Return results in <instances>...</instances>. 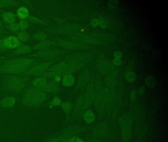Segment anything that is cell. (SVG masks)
Wrapping results in <instances>:
<instances>
[{"instance_id": "obj_1", "label": "cell", "mask_w": 168, "mask_h": 142, "mask_svg": "<svg viewBox=\"0 0 168 142\" xmlns=\"http://www.w3.org/2000/svg\"><path fill=\"white\" fill-rule=\"evenodd\" d=\"M47 96L44 92L38 89H32L26 92L23 99L24 105L33 106L40 105L44 101Z\"/></svg>"}, {"instance_id": "obj_2", "label": "cell", "mask_w": 168, "mask_h": 142, "mask_svg": "<svg viewBox=\"0 0 168 142\" xmlns=\"http://www.w3.org/2000/svg\"><path fill=\"white\" fill-rule=\"evenodd\" d=\"M85 131V128L82 126L78 125H73L65 128V129H64L62 131H61V132H60L56 135L70 138L84 132Z\"/></svg>"}, {"instance_id": "obj_3", "label": "cell", "mask_w": 168, "mask_h": 142, "mask_svg": "<svg viewBox=\"0 0 168 142\" xmlns=\"http://www.w3.org/2000/svg\"><path fill=\"white\" fill-rule=\"evenodd\" d=\"M109 127L105 123H101L96 126L92 132L93 136L96 138H102L107 135Z\"/></svg>"}, {"instance_id": "obj_4", "label": "cell", "mask_w": 168, "mask_h": 142, "mask_svg": "<svg viewBox=\"0 0 168 142\" xmlns=\"http://www.w3.org/2000/svg\"><path fill=\"white\" fill-rule=\"evenodd\" d=\"M133 116L130 114H125L120 117L119 120V123L121 129L125 128L132 127L133 128Z\"/></svg>"}, {"instance_id": "obj_5", "label": "cell", "mask_w": 168, "mask_h": 142, "mask_svg": "<svg viewBox=\"0 0 168 142\" xmlns=\"http://www.w3.org/2000/svg\"><path fill=\"white\" fill-rule=\"evenodd\" d=\"M7 86L11 90L17 91L21 90L23 87L22 82L17 77L12 78L7 82Z\"/></svg>"}, {"instance_id": "obj_6", "label": "cell", "mask_w": 168, "mask_h": 142, "mask_svg": "<svg viewBox=\"0 0 168 142\" xmlns=\"http://www.w3.org/2000/svg\"><path fill=\"white\" fill-rule=\"evenodd\" d=\"M30 65L21 66L7 67L4 66L2 68L1 71L4 72L10 73H19L24 72L28 69Z\"/></svg>"}, {"instance_id": "obj_7", "label": "cell", "mask_w": 168, "mask_h": 142, "mask_svg": "<svg viewBox=\"0 0 168 142\" xmlns=\"http://www.w3.org/2000/svg\"><path fill=\"white\" fill-rule=\"evenodd\" d=\"M32 61L31 60L28 59H17V60L11 61L10 62L7 63L5 65V66H21L30 65L32 63Z\"/></svg>"}, {"instance_id": "obj_8", "label": "cell", "mask_w": 168, "mask_h": 142, "mask_svg": "<svg viewBox=\"0 0 168 142\" xmlns=\"http://www.w3.org/2000/svg\"><path fill=\"white\" fill-rule=\"evenodd\" d=\"M49 65L50 64L48 63H42L37 65L29 71V74L32 75H38L41 74L47 69V68L49 66Z\"/></svg>"}, {"instance_id": "obj_9", "label": "cell", "mask_w": 168, "mask_h": 142, "mask_svg": "<svg viewBox=\"0 0 168 142\" xmlns=\"http://www.w3.org/2000/svg\"><path fill=\"white\" fill-rule=\"evenodd\" d=\"M132 136V128H124L121 129V138L122 142H129Z\"/></svg>"}, {"instance_id": "obj_10", "label": "cell", "mask_w": 168, "mask_h": 142, "mask_svg": "<svg viewBox=\"0 0 168 142\" xmlns=\"http://www.w3.org/2000/svg\"><path fill=\"white\" fill-rule=\"evenodd\" d=\"M19 41L16 38L10 37L6 39L4 41V44L6 47L10 48H15L20 45Z\"/></svg>"}, {"instance_id": "obj_11", "label": "cell", "mask_w": 168, "mask_h": 142, "mask_svg": "<svg viewBox=\"0 0 168 142\" xmlns=\"http://www.w3.org/2000/svg\"><path fill=\"white\" fill-rule=\"evenodd\" d=\"M83 117L85 121L88 124H91L93 123L96 118L94 113L91 110H88L86 111Z\"/></svg>"}, {"instance_id": "obj_12", "label": "cell", "mask_w": 168, "mask_h": 142, "mask_svg": "<svg viewBox=\"0 0 168 142\" xmlns=\"http://www.w3.org/2000/svg\"><path fill=\"white\" fill-rule=\"evenodd\" d=\"M15 99L14 98L11 97H7L1 100L0 102V105L3 107L9 108L13 107L15 103Z\"/></svg>"}, {"instance_id": "obj_13", "label": "cell", "mask_w": 168, "mask_h": 142, "mask_svg": "<svg viewBox=\"0 0 168 142\" xmlns=\"http://www.w3.org/2000/svg\"><path fill=\"white\" fill-rule=\"evenodd\" d=\"M59 89V86L54 83H50L45 85L41 90L48 92H55Z\"/></svg>"}, {"instance_id": "obj_14", "label": "cell", "mask_w": 168, "mask_h": 142, "mask_svg": "<svg viewBox=\"0 0 168 142\" xmlns=\"http://www.w3.org/2000/svg\"><path fill=\"white\" fill-rule=\"evenodd\" d=\"M69 138V137L56 135L50 139L47 140L43 142H68Z\"/></svg>"}, {"instance_id": "obj_15", "label": "cell", "mask_w": 168, "mask_h": 142, "mask_svg": "<svg viewBox=\"0 0 168 142\" xmlns=\"http://www.w3.org/2000/svg\"><path fill=\"white\" fill-rule=\"evenodd\" d=\"M46 83H47L46 80L41 77V78H38L35 80L33 83V85L36 87L40 88V90H41L42 87L46 85Z\"/></svg>"}, {"instance_id": "obj_16", "label": "cell", "mask_w": 168, "mask_h": 142, "mask_svg": "<svg viewBox=\"0 0 168 142\" xmlns=\"http://www.w3.org/2000/svg\"><path fill=\"white\" fill-rule=\"evenodd\" d=\"M3 19L8 23H13L15 21L16 16L11 13H6L3 15Z\"/></svg>"}, {"instance_id": "obj_17", "label": "cell", "mask_w": 168, "mask_h": 142, "mask_svg": "<svg viewBox=\"0 0 168 142\" xmlns=\"http://www.w3.org/2000/svg\"><path fill=\"white\" fill-rule=\"evenodd\" d=\"M74 81L75 80L72 76L70 75L66 76L63 79L64 85L67 86H69L74 84Z\"/></svg>"}, {"instance_id": "obj_18", "label": "cell", "mask_w": 168, "mask_h": 142, "mask_svg": "<svg viewBox=\"0 0 168 142\" xmlns=\"http://www.w3.org/2000/svg\"><path fill=\"white\" fill-rule=\"evenodd\" d=\"M62 107L64 111L65 112V113L68 114L70 113L72 110L73 105L72 103L70 102H65L62 104Z\"/></svg>"}, {"instance_id": "obj_19", "label": "cell", "mask_w": 168, "mask_h": 142, "mask_svg": "<svg viewBox=\"0 0 168 142\" xmlns=\"http://www.w3.org/2000/svg\"><path fill=\"white\" fill-rule=\"evenodd\" d=\"M155 79L152 77H148L147 79H146V84L147 85V86L149 87H154V85L156 84Z\"/></svg>"}, {"instance_id": "obj_20", "label": "cell", "mask_w": 168, "mask_h": 142, "mask_svg": "<svg viewBox=\"0 0 168 142\" xmlns=\"http://www.w3.org/2000/svg\"><path fill=\"white\" fill-rule=\"evenodd\" d=\"M17 13L19 16H20L21 18L27 17L29 15L28 11L24 7H21L19 9Z\"/></svg>"}, {"instance_id": "obj_21", "label": "cell", "mask_w": 168, "mask_h": 142, "mask_svg": "<svg viewBox=\"0 0 168 142\" xmlns=\"http://www.w3.org/2000/svg\"><path fill=\"white\" fill-rule=\"evenodd\" d=\"M30 51V48L28 47H23L19 48L16 51V52L18 54H26Z\"/></svg>"}, {"instance_id": "obj_22", "label": "cell", "mask_w": 168, "mask_h": 142, "mask_svg": "<svg viewBox=\"0 0 168 142\" xmlns=\"http://www.w3.org/2000/svg\"><path fill=\"white\" fill-rule=\"evenodd\" d=\"M50 42L48 41H45L44 42H41V43L38 44L34 47L35 49H41L42 48H45L46 47H48L50 45Z\"/></svg>"}, {"instance_id": "obj_23", "label": "cell", "mask_w": 168, "mask_h": 142, "mask_svg": "<svg viewBox=\"0 0 168 142\" xmlns=\"http://www.w3.org/2000/svg\"><path fill=\"white\" fill-rule=\"evenodd\" d=\"M126 80L130 82L134 81L136 79V76L133 72H129L126 75Z\"/></svg>"}, {"instance_id": "obj_24", "label": "cell", "mask_w": 168, "mask_h": 142, "mask_svg": "<svg viewBox=\"0 0 168 142\" xmlns=\"http://www.w3.org/2000/svg\"><path fill=\"white\" fill-rule=\"evenodd\" d=\"M68 142H85V141H83L81 138H79V137H78L76 135L70 138L68 140Z\"/></svg>"}, {"instance_id": "obj_25", "label": "cell", "mask_w": 168, "mask_h": 142, "mask_svg": "<svg viewBox=\"0 0 168 142\" xmlns=\"http://www.w3.org/2000/svg\"><path fill=\"white\" fill-rule=\"evenodd\" d=\"M34 38L38 40H43V39H45L46 36L45 34H42V33H38V34L35 35Z\"/></svg>"}, {"instance_id": "obj_26", "label": "cell", "mask_w": 168, "mask_h": 142, "mask_svg": "<svg viewBox=\"0 0 168 142\" xmlns=\"http://www.w3.org/2000/svg\"><path fill=\"white\" fill-rule=\"evenodd\" d=\"M28 34L26 33H22L19 35V39L22 41H26L28 39Z\"/></svg>"}, {"instance_id": "obj_27", "label": "cell", "mask_w": 168, "mask_h": 142, "mask_svg": "<svg viewBox=\"0 0 168 142\" xmlns=\"http://www.w3.org/2000/svg\"><path fill=\"white\" fill-rule=\"evenodd\" d=\"M61 100L59 97H56L52 101V104L54 106H59L61 104Z\"/></svg>"}, {"instance_id": "obj_28", "label": "cell", "mask_w": 168, "mask_h": 142, "mask_svg": "<svg viewBox=\"0 0 168 142\" xmlns=\"http://www.w3.org/2000/svg\"><path fill=\"white\" fill-rule=\"evenodd\" d=\"M11 1H0V6H7L11 4Z\"/></svg>"}, {"instance_id": "obj_29", "label": "cell", "mask_w": 168, "mask_h": 142, "mask_svg": "<svg viewBox=\"0 0 168 142\" xmlns=\"http://www.w3.org/2000/svg\"><path fill=\"white\" fill-rule=\"evenodd\" d=\"M136 93H135V91H133L132 92L131 94V100L132 102H134L136 100Z\"/></svg>"}, {"instance_id": "obj_30", "label": "cell", "mask_w": 168, "mask_h": 142, "mask_svg": "<svg viewBox=\"0 0 168 142\" xmlns=\"http://www.w3.org/2000/svg\"><path fill=\"white\" fill-rule=\"evenodd\" d=\"M11 29L13 30V31L14 32L17 31L19 29V26L16 23H13V24L11 25Z\"/></svg>"}, {"instance_id": "obj_31", "label": "cell", "mask_w": 168, "mask_h": 142, "mask_svg": "<svg viewBox=\"0 0 168 142\" xmlns=\"http://www.w3.org/2000/svg\"><path fill=\"white\" fill-rule=\"evenodd\" d=\"M114 55L116 59H119L122 57V54L119 51H116L115 52Z\"/></svg>"}, {"instance_id": "obj_32", "label": "cell", "mask_w": 168, "mask_h": 142, "mask_svg": "<svg viewBox=\"0 0 168 142\" xmlns=\"http://www.w3.org/2000/svg\"><path fill=\"white\" fill-rule=\"evenodd\" d=\"M85 142H103L100 140L98 139H92L88 140L87 141H85Z\"/></svg>"}, {"instance_id": "obj_33", "label": "cell", "mask_w": 168, "mask_h": 142, "mask_svg": "<svg viewBox=\"0 0 168 142\" xmlns=\"http://www.w3.org/2000/svg\"><path fill=\"white\" fill-rule=\"evenodd\" d=\"M113 63L115 65H119L121 63V61L119 59H116V58L115 60H113Z\"/></svg>"}, {"instance_id": "obj_34", "label": "cell", "mask_w": 168, "mask_h": 142, "mask_svg": "<svg viewBox=\"0 0 168 142\" xmlns=\"http://www.w3.org/2000/svg\"><path fill=\"white\" fill-rule=\"evenodd\" d=\"M20 26L21 29H24L26 28L27 27V25L26 23L25 22H21L20 23Z\"/></svg>"}, {"instance_id": "obj_35", "label": "cell", "mask_w": 168, "mask_h": 142, "mask_svg": "<svg viewBox=\"0 0 168 142\" xmlns=\"http://www.w3.org/2000/svg\"><path fill=\"white\" fill-rule=\"evenodd\" d=\"M98 24V21L97 19H94L91 22V25L93 26H96Z\"/></svg>"}, {"instance_id": "obj_36", "label": "cell", "mask_w": 168, "mask_h": 142, "mask_svg": "<svg viewBox=\"0 0 168 142\" xmlns=\"http://www.w3.org/2000/svg\"><path fill=\"white\" fill-rule=\"evenodd\" d=\"M107 22L105 21H102L100 23L101 27L102 28H105L107 26Z\"/></svg>"}, {"instance_id": "obj_37", "label": "cell", "mask_w": 168, "mask_h": 142, "mask_svg": "<svg viewBox=\"0 0 168 142\" xmlns=\"http://www.w3.org/2000/svg\"><path fill=\"white\" fill-rule=\"evenodd\" d=\"M144 87H141L140 88V89L138 90V93L140 95L143 94L144 93Z\"/></svg>"}, {"instance_id": "obj_38", "label": "cell", "mask_w": 168, "mask_h": 142, "mask_svg": "<svg viewBox=\"0 0 168 142\" xmlns=\"http://www.w3.org/2000/svg\"><path fill=\"white\" fill-rule=\"evenodd\" d=\"M56 80L57 81H59V80H60V77L59 76H56Z\"/></svg>"}, {"instance_id": "obj_39", "label": "cell", "mask_w": 168, "mask_h": 142, "mask_svg": "<svg viewBox=\"0 0 168 142\" xmlns=\"http://www.w3.org/2000/svg\"><path fill=\"white\" fill-rule=\"evenodd\" d=\"M0 45H1V42H0Z\"/></svg>"}]
</instances>
